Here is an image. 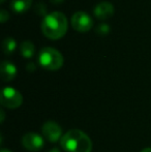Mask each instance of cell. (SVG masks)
<instances>
[{
    "label": "cell",
    "instance_id": "obj_1",
    "mask_svg": "<svg viewBox=\"0 0 151 152\" xmlns=\"http://www.w3.org/2000/svg\"><path fill=\"white\" fill-rule=\"evenodd\" d=\"M67 19L61 12L48 14L42 22V31L50 39H59L67 31Z\"/></svg>",
    "mask_w": 151,
    "mask_h": 152
},
{
    "label": "cell",
    "instance_id": "obj_2",
    "mask_svg": "<svg viewBox=\"0 0 151 152\" xmlns=\"http://www.w3.org/2000/svg\"><path fill=\"white\" fill-rule=\"evenodd\" d=\"M60 146L66 152H91L92 141L80 129H71L63 134Z\"/></svg>",
    "mask_w": 151,
    "mask_h": 152
},
{
    "label": "cell",
    "instance_id": "obj_3",
    "mask_svg": "<svg viewBox=\"0 0 151 152\" xmlns=\"http://www.w3.org/2000/svg\"><path fill=\"white\" fill-rule=\"evenodd\" d=\"M38 62L46 69L57 70L63 65V56L56 49L46 47L38 54Z\"/></svg>",
    "mask_w": 151,
    "mask_h": 152
},
{
    "label": "cell",
    "instance_id": "obj_4",
    "mask_svg": "<svg viewBox=\"0 0 151 152\" xmlns=\"http://www.w3.org/2000/svg\"><path fill=\"white\" fill-rule=\"evenodd\" d=\"M0 102L7 109H17L22 104L23 96L18 90L12 87H5L1 91Z\"/></svg>",
    "mask_w": 151,
    "mask_h": 152
},
{
    "label": "cell",
    "instance_id": "obj_5",
    "mask_svg": "<svg viewBox=\"0 0 151 152\" xmlns=\"http://www.w3.org/2000/svg\"><path fill=\"white\" fill-rule=\"evenodd\" d=\"M93 20L87 12H77L71 17V26L79 32H87L91 29Z\"/></svg>",
    "mask_w": 151,
    "mask_h": 152
},
{
    "label": "cell",
    "instance_id": "obj_6",
    "mask_svg": "<svg viewBox=\"0 0 151 152\" xmlns=\"http://www.w3.org/2000/svg\"><path fill=\"white\" fill-rule=\"evenodd\" d=\"M22 145L28 151L36 152L44 147V139L36 132H28L23 136Z\"/></svg>",
    "mask_w": 151,
    "mask_h": 152
},
{
    "label": "cell",
    "instance_id": "obj_7",
    "mask_svg": "<svg viewBox=\"0 0 151 152\" xmlns=\"http://www.w3.org/2000/svg\"><path fill=\"white\" fill-rule=\"evenodd\" d=\"M42 132L44 137L48 141L52 143H56L58 140H61L62 138V129L54 121H48L42 125Z\"/></svg>",
    "mask_w": 151,
    "mask_h": 152
},
{
    "label": "cell",
    "instance_id": "obj_8",
    "mask_svg": "<svg viewBox=\"0 0 151 152\" xmlns=\"http://www.w3.org/2000/svg\"><path fill=\"white\" fill-rule=\"evenodd\" d=\"M93 14L97 19L106 20L108 18H111L114 14V6L111 2L103 1L101 3L96 4L93 10Z\"/></svg>",
    "mask_w": 151,
    "mask_h": 152
},
{
    "label": "cell",
    "instance_id": "obj_9",
    "mask_svg": "<svg viewBox=\"0 0 151 152\" xmlns=\"http://www.w3.org/2000/svg\"><path fill=\"white\" fill-rule=\"evenodd\" d=\"M0 75L4 82H10L16 78L17 67L12 62L4 60L1 62V65H0Z\"/></svg>",
    "mask_w": 151,
    "mask_h": 152
},
{
    "label": "cell",
    "instance_id": "obj_10",
    "mask_svg": "<svg viewBox=\"0 0 151 152\" xmlns=\"http://www.w3.org/2000/svg\"><path fill=\"white\" fill-rule=\"evenodd\" d=\"M31 4H32V0H12L10 8L17 14H22L31 7Z\"/></svg>",
    "mask_w": 151,
    "mask_h": 152
},
{
    "label": "cell",
    "instance_id": "obj_11",
    "mask_svg": "<svg viewBox=\"0 0 151 152\" xmlns=\"http://www.w3.org/2000/svg\"><path fill=\"white\" fill-rule=\"evenodd\" d=\"M20 51L24 58H31L34 54V45L30 40H25L21 44Z\"/></svg>",
    "mask_w": 151,
    "mask_h": 152
},
{
    "label": "cell",
    "instance_id": "obj_12",
    "mask_svg": "<svg viewBox=\"0 0 151 152\" xmlns=\"http://www.w3.org/2000/svg\"><path fill=\"white\" fill-rule=\"evenodd\" d=\"M17 42L12 37H5L2 42V50L5 55H10L16 50Z\"/></svg>",
    "mask_w": 151,
    "mask_h": 152
},
{
    "label": "cell",
    "instance_id": "obj_13",
    "mask_svg": "<svg viewBox=\"0 0 151 152\" xmlns=\"http://www.w3.org/2000/svg\"><path fill=\"white\" fill-rule=\"evenodd\" d=\"M110 30H111V27L106 23H101V24L97 25L96 29H95L96 33L99 34V35H106V34L109 33Z\"/></svg>",
    "mask_w": 151,
    "mask_h": 152
},
{
    "label": "cell",
    "instance_id": "obj_14",
    "mask_svg": "<svg viewBox=\"0 0 151 152\" xmlns=\"http://www.w3.org/2000/svg\"><path fill=\"white\" fill-rule=\"evenodd\" d=\"M34 10L38 16H44V17L47 16V7H46V5H44V3H42V2L37 3Z\"/></svg>",
    "mask_w": 151,
    "mask_h": 152
},
{
    "label": "cell",
    "instance_id": "obj_15",
    "mask_svg": "<svg viewBox=\"0 0 151 152\" xmlns=\"http://www.w3.org/2000/svg\"><path fill=\"white\" fill-rule=\"evenodd\" d=\"M9 19V15L8 12H6L5 10H0V22L1 23H5L6 20Z\"/></svg>",
    "mask_w": 151,
    "mask_h": 152
},
{
    "label": "cell",
    "instance_id": "obj_16",
    "mask_svg": "<svg viewBox=\"0 0 151 152\" xmlns=\"http://www.w3.org/2000/svg\"><path fill=\"white\" fill-rule=\"evenodd\" d=\"M26 68H27V70H28L29 72H33L35 69H36V66H35V64H34V63H32V62H30V63L27 64Z\"/></svg>",
    "mask_w": 151,
    "mask_h": 152
},
{
    "label": "cell",
    "instance_id": "obj_17",
    "mask_svg": "<svg viewBox=\"0 0 151 152\" xmlns=\"http://www.w3.org/2000/svg\"><path fill=\"white\" fill-rule=\"evenodd\" d=\"M51 2H52L53 4H59L61 3V2H63V0H50Z\"/></svg>",
    "mask_w": 151,
    "mask_h": 152
},
{
    "label": "cell",
    "instance_id": "obj_18",
    "mask_svg": "<svg viewBox=\"0 0 151 152\" xmlns=\"http://www.w3.org/2000/svg\"><path fill=\"white\" fill-rule=\"evenodd\" d=\"M49 152H60V150H59L58 148H53L52 150H50Z\"/></svg>",
    "mask_w": 151,
    "mask_h": 152
},
{
    "label": "cell",
    "instance_id": "obj_19",
    "mask_svg": "<svg viewBox=\"0 0 151 152\" xmlns=\"http://www.w3.org/2000/svg\"><path fill=\"white\" fill-rule=\"evenodd\" d=\"M141 152H151V148H145V149H143Z\"/></svg>",
    "mask_w": 151,
    "mask_h": 152
},
{
    "label": "cell",
    "instance_id": "obj_20",
    "mask_svg": "<svg viewBox=\"0 0 151 152\" xmlns=\"http://www.w3.org/2000/svg\"><path fill=\"white\" fill-rule=\"evenodd\" d=\"M4 121V113H3V111L1 110V122H3Z\"/></svg>",
    "mask_w": 151,
    "mask_h": 152
},
{
    "label": "cell",
    "instance_id": "obj_21",
    "mask_svg": "<svg viewBox=\"0 0 151 152\" xmlns=\"http://www.w3.org/2000/svg\"><path fill=\"white\" fill-rule=\"evenodd\" d=\"M1 152H12V151L7 150V149H1Z\"/></svg>",
    "mask_w": 151,
    "mask_h": 152
},
{
    "label": "cell",
    "instance_id": "obj_22",
    "mask_svg": "<svg viewBox=\"0 0 151 152\" xmlns=\"http://www.w3.org/2000/svg\"><path fill=\"white\" fill-rule=\"evenodd\" d=\"M4 1H5V0H0V2H1V3H3Z\"/></svg>",
    "mask_w": 151,
    "mask_h": 152
}]
</instances>
